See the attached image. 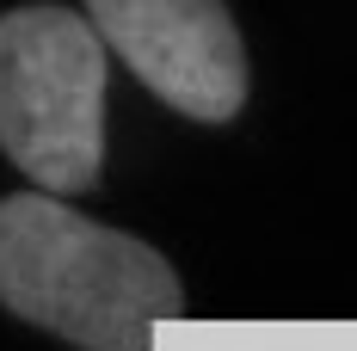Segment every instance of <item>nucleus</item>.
<instances>
[{
    "instance_id": "f257e3e1",
    "label": "nucleus",
    "mask_w": 357,
    "mask_h": 351,
    "mask_svg": "<svg viewBox=\"0 0 357 351\" xmlns=\"http://www.w3.org/2000/svg\"><path fill=\"white\" fill-rule=\"evenodd\" d=\"M0 302L80 351H148L185 315V283L148 241L68 210L50 191L0 197Z\"/></svg>"
},
{
    "instance_id": "f03ea898",
    "label": "nucleus",
    "mask_w": 357,
    "mask_h": 351,
    "mask_svg": "<svg viewBox=\"0 0 357 351\" xmlns=\"http://www.w3.org/2000/svg\"><path fill=\"white\" fill-rule=\"evenodd\" d=\"M105 56L74 6L37 0L0 19V148L50 197L105 173Z\"/></svg>"
},
{
    "instance_id": "7ed1b4c3",
    "label": "nucleus",
    "mask_w": 357,
    "mask_h": 351,
    "mask_svg": "<svg viewBox=\"0 0 357 351\" xmlns=\"http://www.w3.org/2000/svg\"><path fill=\"white\" fill-rule=\"evenodd\" d=\"M86 19L160 105L197 124L241 117L247 43L228 0H86Z\"/></svg>"
}]
</instances>
